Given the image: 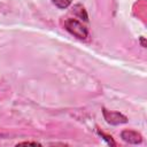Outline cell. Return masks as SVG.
I'll return each instance as SVG.
<instances>
[{
	"mask_svg": "<svg viewBox=\"0 0 147 147\" xmlns=\"http://www.w3.org/2000/svg\"><path fill=\"white\" fill-rule=\"evenodd\" d=\"M64 29L78 39H86L88 36L87 29L76 18H68L64 22Z\"/></svg>",
	"mask_w": 147,
	"mask_h": 147,
	"instance_id": "cell-1",
	"label": "cell"
},
{
	"mask_svg": "<svg viewBox=\"0 0 147 147\" xmlns=\"http://www.w3.org/2000/svg\"><path fill=\"white\" fill-rule=\"evenodd\" d=\"M74 10H75V13H76L80 18H83L84 21H87V14H86V11H85V9H84V7H83L82 5H76V6L74 7Z\"/></svg>",
	"mask_w": 147,
	"mask_h": 147,
	"instance_id": "cell-4",
	"label": "cell"
},
{
	"mask_svg": "<svg viewBox=\"0 0 147 147\" xmlns=\"http://www.w3.org/2000/svg\"><path fill=\"white\" fill-rule=\"evenodd\" d=\"M140 42H141L142 47H146V42H145V38H144V37H141V38H140Z\"/></svg>",
	"mask_w": 147,
	"mask_h": 147,
	"instance_id": "cell-8",
	"label": "cell"
},
{
	"mask_svg": "<svg viewBox=\"0 0 147 147\" xmlns=\"http://www.w3.org/2000/svg\"><path fill=\"white\" fill-rule=\"evenodd\" d=\"M98 133H99L101 137H103V139H105V140H107V142H108L109 145H113V146H115V145H116V144H115V141L113 140L111 136H107V134H105L103 132H101V131H99V130H98Z\"/></svg>",
	"mask_w": 147,
	"mask_h": 147,
	"instance_id": "cell-6",
	"label": "cell"
},
{
	"mask_svg": "<svg viewBox=\"0 0 147 147\" xmlns=\"http://www.w3.org/2000/svg\"><path fill=\"white\" fill-rule=\"evenodd\" d=\"M72 0H52V2L60 9H65L70 6Z\"/></svg>",
	"mask_w": 147,
	"mask_h": 147,
	"instance_id": "cell-5",
	"label": "cell"
},
{
	"mask_svg": "<svg viewBox=\"0 0 147 147\" xmlns=\"http://www.w3.org/2000/svg\"><path fill=\"white\" fill-rule=\"evenodd\" d=\"M102 114H103V117H105L106 122L111 124V125L124 124V123L127 122V117L124 116L123 114L118 113V111H110V110H107L106 108H103Z\"/></svg>",
	"mask_w": 147,
	"mask_h": 147,
	"instance_id": "cell-2",
	"label": "cell"
},
{
	"mask_svg": "<svg viewBox=\"0 0 147 147\" xmlns=\"http://www.w3.org/2000/svg\"><path fill=\"white\" fill-rule=\"evenodd\" d=\"M18 145H20V146H22V145H32V146H39L40 144H38V142H30V141H23V142H20Z\"/></svg>",
	"mask_w": 147,
	"mask_h": 147,
	"instance_id": "cell-7",
	"label": "cell"
},
{
	"mask_svg": "<svg viewBox=\"0 0 147 147\" xmlns=\"http://www.w3.org/2000/svg\"><path fill=\"white\" fill-rule=\"evenodd\" d=\"M121 138L127 142V144H133V145H138L142 141V137L140 133H138L137 131H132V130H124L121 133Z\"/></svg>",
	"mask_w": 147,
	"mask_h": 147,
	"instance_id": "cell-3",
	"label": "cell"
}]
</instances>
